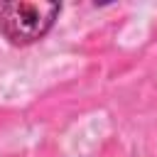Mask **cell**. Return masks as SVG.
I'll return each instance as SVG.
<instances>
[{"label": "cell", "instance_id": "obj_1", "mask_svg": "<svg viewBox=\"0 0 157 157\" xmlns=\"http://www.w3.org/2000/svg\"><path fill=\"white\" fill-rule=\"evenodd\" d=\"M59 10H61L59 2L12 0V2H5L0 7V27L12 44L25 47V44L42 39L52 29Z\"/></svg>", "mask_w": 157, "mask_h": 157}]
</instances>
